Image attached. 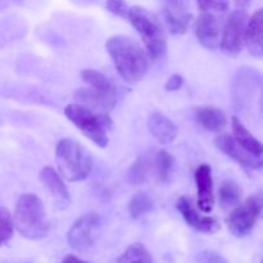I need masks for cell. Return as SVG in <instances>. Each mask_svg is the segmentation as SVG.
I'll use <instances>...</instances> for the list:
<instances>
[{"label": "cell", "mask_w": 263, "mask_h": 263, "mask_svg": "<svg viewBox=\"0 0 263 263\" xmlns=\"http://www.w3.org/2000/svg\"><path fill=\"white\" fill-rule=\"evenodd\" d=\"M105 49L112 58L120 76L128 84L140 81L149 68V58L145 49L127 36L117 35L108 39Z\"/></svg>", "instance_id": "6da1fadb"}, {"label": "cell", "mask_w": 263, "mask_h": 263, "mask_svg": "<svg viewBox=\"0 0 263 263\" xmlns=\"http://www.w3.org/2000/svg\"><path fill=\"white\" fill-rule=\"evenodd\" d=\"M13 223L18 233L30 240L45 238L49 231L45 207L35 194H23L15 204Z\"/></svg>", "instance_id": "3957f363"}, {"label": "cell", "mask_w": 263, "mask_h": 263, "mask_svg": "<svg viewBox=\"0 0 263 263\" xmlns=\"http://www.w3.org/2000/svg\"><path fill=\"white\" fill-rule=\"evenodd\" d=\"M55 159L62 176L72 182L87 179L94 167L89 152L71 139H63L57 144Z\"/></svg>", "instance_id": "277c9868"}, {"label": "cell", "mask_w": 263, "mask_h": 263, "mask_svg": "<svg viewBox=\"0 0 263 263\" xmlns=\"http://www.w3.org/2000/svg\"><path fill=\"white\" fill-rule=\"evenodd\" d=\"M261 263H263V259H262V262H261Z\"/></svg>", "instance_id": "1f68e13d"}, {"label": "cell", "mask_w": 263, "mask_h": 263, "mask_svg": "<svg viewBox=\"0 0 263 263\" xmlns=\"http://www.w3.org/2000/svg\"><path fill=\"white\" fill-rule=\"evenodd\" d=\"M14 231L13 217L9 211L4 207H0V246H4L12 239Z\"/></svg>", "instance_id": "d4e9b609"}, {"label": "cell", "mask_w": 263, "mask_h": 263, "mask_svg": "<svg viewBox=\"0 0 263 263\" xmlns=\"http://www.w3.org/2000/svg\"><path fill=\"white\" fill-rule=\"evenodd\" d=\"M200 263H228L220 254L215 253V252H203L199 257H198Z\"/></svg>", "instance_id": "83f0119b"}, {"label": "cell", "mask_w": 263, "mask_h": 263, "mask_svg": "<svg viewBox=\"0 0 263 263\" xmlns=\"http://www.w3.org/2000/svg\"><path fill=\"white\" fill-rule=\"evenodd\" d=\"M259 108H261V112L263 113V92L261 95V99H259Z\"/></svg>", "instance_id": "4dcf8cb0"}, {"label": "cell", "mask_w": 263, "mask_h": 263, "mask_svg": "<svg viewBox=\"0 0 263 263\" xmlns=\"http://www.w3.org/2000/svg\"><path fill=\"white\" fill-rule=\"evenodd\" d=\"M215 145L217 146V149H220L222 153H225L226 156L230 157L231 159H234L236 163L240 164L243 168L257 170L263 167V159L257 158V157L252 156L248 152L244 151V149L234 140L233 136L228 135V134L218 135L217 138L215 139Z\"/></svg>", "instance_id": "8fae6325"}, {"label": "cell", "mask_w": 263, "mask_h": 263, "mask_svg": "<svg viewBox=\"0 0 263 263\" xmlns=\"http://www.w3.org/2000/svg\"><path fill=\"white\" fill-rule=\"evenodd\" d=\"M176 207L179 210V212L181 213L182 218L186 221L187 225L192 229H194V230L204 234H216L220 230V223H218V221L212 217L203 216L200 213V211L198 210L194 200L190 197H187V195L179 198V200L176 203Z\"/></svg>", "instance_id": "30bf717a"}, {"label": "cell", "mask_w": 263, "mask_h": 263, "mask_svg": "<svg viewBox=\"0 0 263 263\" xmlns=\"http://www.w3.org/2000/svg\"><path fill=\"white\" fill-rule=\"evenodd\" d=\"M199 10H212V12L221 13L225 14L230 8V4L228 2H212V0H202L198 3Z\"/></svg>", "instance_id": "484cf974"}, {"label": "cell", "mask_w": 263, "mask_h": 263, "mask_svg": "<svg viewBox=\"0 0 263 263\" xmlns=\"http://www.w3.org/2000/svg\"><path fill=\"white\" fill-rule=\"evenodd\" d=\"M117 263H154L153 257L143 244H133L128 247Z\"/></svg>", "instance_id": "603a6c76"}, {"label": "cell", "mask_w": 263, "mask_h": 263, "mask_svg": "<svg viewBox=\"0 0 263 263\" xmlns=\"http://www.w3.org/2000/svg\"><path fill=\"white\" fill-rule=\"evenodd\" d=\"M222 14L212 10H200L194 25L195 36L200 45L207 49H216L220 46L222 33Z\"/></svg>", "instance_id": "9c48e42d"}, {"label": "cell", "mask_w": 263, "mask_h": 263, "mask_svg": "<svg viewBox=\"0 0 263 263\" xmlns=\"http://www.w3.org/2000/svg\"><path fill=\"white\" fill-rule=\"evenodd\" d=\"M148 127L152 135L161 144H170L177 138V126L162 113L154 112L148 118Z\"/></svg>", "instance_id": "2e32d148"}, {"label": "cell", "mask_w": 263, "mask_h": 263, "mask_svg": "<svg viewBox=\"0 0 263 263\" xmlns=\"http://www.w3.org/2000/svg\"><path fill=\"white\" fill-rule=\"evenodd\" d=\"M195 182H197V207L204 213H210L215 205V194H213L212 170L210 164H200L195 171Z\"/></svg>", "instance_id": "4fadbf2b"}, {"label": "cell", "mask_w": 263, "mask_h": 263, "mask_svg": "<svg viewBox=\"0 0 263 263\" xmlns=\"http://www.w3.org/2000/svg\"><path fill=\"white\" fill-rule=\"evenodd\" d=\"M153 208V200L151 199L145 193H138L133 195V198L128 202V212L133 220H139L146 213H149Z\"/></svg>", "instance_id": "7402d4cb"}, {"label": "cell", "mask_w": 263, "mask_h": 263, "mask_svg": "<svg viewBox=\"0 0 263 263\" xmlns=\"http://www.w3.org/2000/svg\"><path fill=\"white\" fill-rule=\"evenodd\" d=\"M61 263H90V262L82 261V259L77 258L76 256H72V254H68V256L64 257L63 261H62Z\"/></svg>", "instance_id": "f546056e"}, {"label": "cell", "mask_w": 263, "mask_h": 263, "mask_svg": "<svg viewBox=\"0 0 263 263\" xmlns=\"http://www.w3.org/2000/svg\"><path fill=\"white\" fill-rule=\"evenodd\" d=\"M105 5H107V9L110 13L122 18H126V13H127L128 7H130L127 3L120 2V0H109Z\"/></svg>", "instance_id": "4316f807"}, {"label": "cell", "mask_w": 263, "mask_h": 263, "mask_svg": "<svg viewBox=\"0 0 263 263\" xmlns=\"http://www.w3.org/2000/svg\"><path fill=\"white\" fill-rule=\"evenodd\" d=\"M193 115L195 121L211 133H220L228 125L225 113L216 107H198Z\"/></svg>", "instance_id": "e0dca14e"}, {"label": "cell", "mask_w": 263, "mask_h": 263, "mask_svg": "<svg viewBox=\"0 0 263 263\" xmlns=\"http://www.w3.org/2000/svg\"><path fill=\"white\" fill-rule=\"evenodd\" d=\"M40 180L51 194L55 204L66 208L69 203V193L61 176L51 167H44L40 172Z\"/></svg>", "instance_id": "9a60e30c"}, {"label": "cell", "mask_w": 263, "mask_h": 263, "mask_svg": "<svg viewBox=\"0 0 263 263\" xmlns=\"http://www.w3.org/2000/svg\"><path fill=\"white\" fill-rule=\"evenodd\" d=\"M163 15L170 32L174 35L186 32L193 21V13L185 2H167L163 7Z\"/></svg>", "instance_id": "7c38bea8"}, {"label": "cell", "mask_w": 263, "mask_h": 263, "mask_svg": "<svg viewBox=\"0 0 263 263\" xmlns=\"http://www.w3.org/2000/svg\"><path fill=\"white\" fill-rule=\"evenodd\" d=\"M102 218L98 213H86L81 216L67 234V241L74 251L85 252L92 248L99 238Z\"/></svg>", "instance_id": "ba28073f"}, {"label": "cell", "mask_w": 263, "mask_h": 263, "mask_svg": "<svg viewBox=\"0 0 263 263\" xmlns=\"http://www.w3.org/2000/svg\"><path fill=\"white\" fill-rule=\"evenodd\" d=\"M233 133L234 140L252 156L261 158L263 154V144L259 140H257L251 131L241 123V121L238 117H233Z\"/></svg>", "instance_id": "ac0fdd59"}, {"label": "cell", "mask_w": 263, "mask_h": 263, "mask_svg": "<svg viewBox=\"0 0 263 263\" xmlns=\"http://www.w3.org/2000/svg\"><path fill=\"white\" fill-rule=\"evenodd\" d=\"M182 85H184V79H182V76H180V74H172V76L167 80L164 89H166L167 91H177V90L181 89Z\"/></svg>", "instance_id": "f1b7e54d"}, {"label": "cell", "mask_w": 263, "mask_h": 263, "mask_svg": "<svg viewBox=\"0 0 263 263\" xmlns=\"http://www.w3.org/2000/svg\"><path fill=\"white\" fill-rule=\"evenodd\" d=\"M66 117L100 148H105L108 144L107 128L110 127L108 116H100L81 104H69L64 109Z\"/></svg>", "instance_id": "5b68a950"}, {"label": "cell", "mask_w": 263, "mask_h": 263, "mask_svg": "<svg viewBox=\"0 0 263 263\" xmlns=\"http://www.w3.org/2000/svg\"><path fill=\"white\" fill-rule=\"evenodd\" d=\"M241 195H243V190L238 182L234 180L223 181L218 192V199H220L222 210H231V208L238 207L240 204Z\"/></svg>", "instance_id": "d6986e66"}, {"label": "cell", "mask_w": 263, "mask_h": 263, "mask_svg": "<svg viewBox=\"0 0 263 263\" xmlns=\"http://www.w3.org/2000/svg\"><path fill=\"white\" fill-rule=\"evenodd\" d=\"M263 212V193L258 192L247 198L243 203L234 208L226 220V225L230 233L238 238H243L256 226Z\"/></svg>", "instance_id": "8992f818"}, {"label": "cell", "mask_w": 263, "mask_h": 263, "mask_svg": "<svg viewBox=\"0 0 263 263\" xmlns=\"http://www.w3.org/2000/svg\"><path fill=\"white\" fill-rule=\"evenodd\" d=\"M246 45L251 55L263 58V8L256 10L248 20Z\"/></svg>", "instance_id": "5bb4252c"}, {"label": "cell", "mask_w": 263, "mask_h": 263, "mask_svg": "<svg viewBox=\"0 0 263 263\" xmlns=\"http://www.w3.org/2000/svg\"><path fill=\"white\" fill-rule=\"evenodd\" d=\"M152 171V158L149 153H144L131 164L127 174V180L130 184L138 185L144 184L148 180L149 174Z\"/></svg>", "instance_id": "ffe728a7"}, {"label": "cell", "mask_w": 263, "mask_h": 263, "mask_svg": "<svg viewBox=\"0 0 263 263\" xmlns=\"http://www.w3.org/2000/svg\"><path fill=\"white\" fill-rule=\"evenodd\" d=\"M248 25V13L246 9H235L223 22L220 48L223 54L236 57L246 45V32Z\"/></svg>", "instance_id": "52a82bcc"}, {"label": "cell", "mask_w": 263, "mask_h": 263, "mask_svg": "<svg viewBox=\"0 0 263 263\" xmlns=\"http://www.w3.org/2000/svg\"><path fill=\"white\" fill-rule=\"evenodd\" d=\"M82 80L90 86V89L100 92H116L115 85L104 73L95 69H84L81 73Z\"/></svg>", "instance_id": "44dd1931"}, {"label": "cell", "mask_w": 263, "mask_h": 263, "mask_svg": "<svg viewBox=\"0 0 263 263\" xmlns=\"http://www.w3.org/2000/svg\"><path fill=\"white\" fill-rule=\"evenodd\" d=\"M154 167L158 179L162 182H168L171 180V172L174 168V158L167 151H159L154 157Z\"/></svg>", "instance_id": "cb8c5ba5"}, {"label": "cell", "mask_w": 263, "mask_h": 263, "mask_svg": "<svg viewBox=\"0 0 263 263\" xmlns=\"http://www.w3.org/2000/svg\"><path fill=\"white\" fill-rule=\"evenodd\" d=\"M126 20H128V22L140 33L149 58L157 61L166 54V32L158 17L153 12L146 8L133 5V7H128Z\"/></svg>", "instance_id": "7a4b0ae2"}]
</instances>
